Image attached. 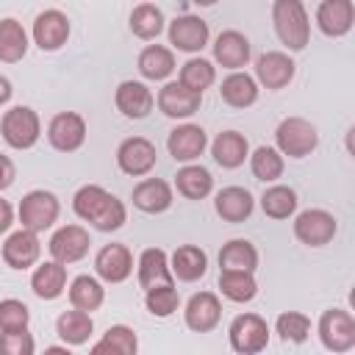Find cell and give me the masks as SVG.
<instances>
[{"label":"cell","instance_id":"obj_20","mask_svg":"<svg viewBox=\"0 0 355 355\" xmlns=\"http://www.w3.org/2000/svg\"><path fill=\"white\" fill-rule=\"evenodd\" d=\"M42 255V244H39V236L28 227L22 230H14L6 244H3V261L11 266V269H28L39 261Z\"/></svg>","mask_w":355,"mask_h":355},{"label":"cell","instance_id":"obj_14","mask_svg":"<svg viewBox=\"0 0 355 355\" xmlns=\"http://www.w3.org/2000/svg\"><path fill=\"white\" fill-rule=\"evenodd\" d=\"M69 39V19L64 11L58 8H47L33 19V42L39 44V50H58L64 47Z\"/></svg>","mask_w":355,"mask_h":355},{"label":"cell","instance_id":"obj_26","mask_svg":"<svg viewBox=\"0 0 355 355\" xmlns=\"http://www.w3.org/2000/svg\"><path fill=\"white\" fill-rule=\"evenodd\" d=\"M214 208H216V214H219L225 222H244V219L252 214L255 200H252V194H250L247 189H241V186H225V189L216 194Z\"/></svg>","mask_w":355,"mask_h":355},{"label":"cell","instance_id":"obj_16","mask_svg":"<svg viewBox=\"0 0 355 355\" xmlns=\"http://www.w3.org/2000/svg\"><path fill=\"white\" fill-rule=\"evenodd\" d=\"M94 272L105 283H122L133 272V255L125 244H105L94 255Z\"/></svg>","mask_w":355,"mask_h":355},{"label":"cell","instance_id":"obj_44","mask_svg":"<svg viewBox=\"0 0 355 355\" xmlns=\"http://www.w3.org/2000/svg\"><path fill=\"white\" fill-rule=\"evenodd\" d=\"M31 311L22 300H0V333H14V330H28Z\"/></svg>","mask_w":355,"mask_h":355},{"label":"cell","instance_id":"obj_11","mask_svg":"<svg viewBox=\"0 0 355 355\" xmlns=\"http://www.w3.org/2000/svg\"><path fill=\"white\" fill-rule=\"evenodd\" d=\"M89 244H92V239H89V230L86 227H80V225H64V227H58L50 236L47 250H50L53 261H58V263L67 266V263L80 261L89 252Z\"/></svg>","mask_w":355,"mask_h":355},{"label":"cell","instance_id":"obj_9","mask_svg":"<svg viewBox=\"0 0 355 355\" xmlns=\"http://www.w3.org/2000/svg\"><path fill=\"white\" fill-rule=\"evenodd\" d=\"M47 141L58 153H75L86 141V119L75 111H61L47 125Z\"/></svg>","mask_w":355,"mask_h":355},{"label":"cell","instance_id":"obj_37","mask_svg":"<svg viewBox=\"0 0 355 355\" xmlns=\"http://www.w3.org/2000/svg\"><path fill=\"white\" fill-rule=\"evenodd\" d=\"M139 349V338L128 324H111L97 344H92V352H111V355H133Z\"/></svg>","mask_w":355,"mask_h":355},{"label":"cell","instance_id":"obj_42","mask_svg":"<svg viewBox=\"0 0 355 355\" xmlns=\"http://www.w3.org/2000/svg\"><path fill=\"white\" fill-rule=\"evenodd\" d=\"M144 305H147V311H150L153 316H158V319L172 316V313L178 311V305H180V297H178L175 283L147 288V291H144Z\"/></svg>","mask_w":355,"mask_h":355},{"label":"cell","instance_id":"obj_31","mask_svg":"<svg viewBox=\"0 0 355 355\" xmlns=\"http://www.w3.org/2000/svg\"><path fill=\"white\" fill-rule=\"evenodd\" d=\"M175 186H178V191H180L186 200H202V197L211 194L214 178H211V172H208L205 166H200V164H186V166L178 169Z\"/></svg>","mask_w":355,"mask_h":355},{"label":"cell","instance_id":"obj_34","mask_svg":"<svg viewBox=\"0 0 355 355\" xmlns=\"http://www.w3.org/2000/svg\"><path fill=\"white\" fill-rule=\"evenodd\" d=\"M219 266L233 272H255L258 269V250L247 239H233L219 250Z\"/></svg>","mask_w":355,"mask_h":355},{"label":"cell","instance_id":"obj_40","mask_svg":"<svg viewBox=\"0 0 355 355\" xmlns=\"http://www.w3.org/2000/svg\"><path fill=\"white\" fill-rule=\"evenodd\" d=\"M250 158V169H252V175L258 178V180H263V183H272V180H277L280 175H283V155L277 153V147H258L252 155H247Z\"/></svg>","mask_w":355,"mask_h":355},{"label":"cell","instance_id":"obj_18","mask_svg":"<svg viewBox=\"0 0 355 355\" xmlns=\"http://www.w3.org/2000/svg\"><path fill=\"white\" fill-rule=\"evenodd\" d=\"M208 147V136L200 125H178L169 139H166V150L175 161H183V164H191L197 161Z\"/></svg>","mask_w":355,"mask_h":355},{"label":"cell","instance_id":"obj_8","mask_svg":"<svg viewBox=\"0 0 355 355\" xmlns=\"http://www.w3.org/2000/svg\"><path fill=\"white\" fill-rule=\"evenodd\" d=\"M338 230V222L330 211H322V208H308L302 211L297 219H294V236L308 244V247H324L333 241Z\"/></svg>","mask_w":355,"mask_h":355},{"label":"cell","instance_id":"obj_5","mask_svg":"<svg viewBox=\"0 0 355 355\" xmlns=\"http://www.w3.org/2000/svg\"><path fill=\"white\" fill-rule=\"evenodd\" d=\"M58 211H61L58 197L44 189H33L19 200V222L33 233L53 227V222L58 219Z\"/></svg>","mask_w":355,"mask_h":355},{"label":"cell","instance_id":"obj_47","mask_svg":"<svg viewBox=\"0 0 355 355\" xmlns=\"http://www.w3.org/2000/svg\"><path fill=\"white\" fill-rule=\"evenodd\" d=\"M14 225V208L8 205V200H0V233H6Z\"/></svg>","mask_w":355,"mask_h":355},{"label":"cell","instance_id":"obj_45","mask_svg":"<svg viewBox=\"0 0 355 355\" xmlns=\"http://www.w3.org/2000/svg\"><path fill=\"white\" fill-rule=\"evenodd\" d=\"M36 344L28 330H14V333H0V352L3 355H33Z\"/></svg>","mask_w":355,"mask_h":355},{"label":"cell","instance_id":"obj_27","mask_svg":"<svg viewBox=\"0 0 355 355\" xmlns=\"http://www.w3.org/2000/svg\"><path fill=\"white\" fill-rule=\"evenodd\" d=\"M169 269H172V277L183 280V283H194L205 275L208 269V255L205 250L194 247V244H183L172 252V261H169Z\"/></svg>","mask_w":355,"mask_h":355},{"label":"cell","instance_id":"obj_33","mask_svg":"<svg viewBox=\"0 0 355 355\" xmlns=\"http://www.w3.org/2000/svg\"><path fill=\"white\" fill-rule=\"evenodd\" d=\"M28 53V33L22 28V22L6 17L0 19V61L6 64H17L22 61Z\"/></svg>","mask_w":355,"mask_h":355},{"label":"cell","instance_id":"obj_1","mask_svg":"<svg viewBox=\"0 0 355 355\" xmlns=\"http://www.w3.org/2000/svg\"><path fill=\"white\" fill-rule=\"evenodd\" d=\"M72 211H75L83 222H89L92 227H97V230H103V233L119 230V227L125 225V219H128L125 202L116 200V197H114L111 191H105L103 186H94V183L80 186V189L75 191V197H72Z\"/></svg>","mask_w":355,"mask_h":355},{"label":"cell","instance_id":"obj_29","mask_svg":"<svg viewBox=\"0 0 355 355\" xmlns=\"http://www.w3.org/2000/svg\"><path fill=\"white\" fill-rule=\"evenodd\" d=\"M219 94H222V100H225L230 108H250V105L258 100V80H255L252 75H247V72L233 69V72L222 80Z\"/></svg>","mask_w":355,"mask_h":355},{"label":"cell","instance_id":"obj_19","mask_svg":"<svg viewBox=\"0 0 355 355\" xmlns=\"http://www.w3.org/2000/svg\"><path fill=\"white\" fill-rule=\"evenodd\" d=\"M114 103H116V108H119L122 116H128V119H144L153 111L155 97H153V92L141 80H122L116 86Z\"/></svg>","mask_w":355,"mask_h":355},{"label":"cell","instance_id":"obj_25","mask_svg":"<svg viewBox=\"0 0 355 355\" xmlns=\"http://www.w3.org/2000/svg\"><path fill=\"white\" fill-rule=\"evenodd\" d=\"M172 283V269H169V258L161 247H147L139 255V286L155 288V286H166Z\"/></svg>","mask_w":355,"mask_h":355},{"label":"cell","instance_id":"obj_24","mask_svg":"<svg viewBox=\"0 0 355 355\" xmlns=\"http://www.w3.org/2000/svg\"><path fill=\"white\" fill-rule=\"evenodd\" d=\"M211 155H214V161H216L219 166L236 169V166H241V164L247 161L250 144H247L244 133H239V130H222V133L214 139V144H211Z\"/></svg>","mask_w":355,"mask_h":355},{"label":"cell","instance_id":"obj_22","mask_svg":"<svg viewBox=\"0 0 355 355\" xmlns=\"http://www.w3.org/2000/svg\"><path fill=\"white\" fill-rule=\"evenodd\" d=\"M214 58L225 69H241L250 61V39L239 31H222L214 42Z\"/></svg>","mask_w":355,"mask_h":355},{"label":"cell","instance_id":"obj_23","mask_svg":"<svg viewBox=\"0 0 355 355\" xmlns=\"http://www.w3.org/2000/svg\"><path fill=\"white\" fill-rule=\"evenodd\" d=\"M133 205L144 214H164L172 205V186L161 178H144L130 194Z\"/></svg>","mask_w":355,"mask_h":355},{"label":"cell","instance_id":"obj_17","mask_svg":"<svg viewBox=\"0 0 355 355\" xmlns=\"http://www.w3.org/2000/svg\"><path fill=\"white\" fill-rule=\"evenodd\" d=\"M355 19V6L352 0H322L316 8V25L324 36L330 39H341L349 33Z\"/></svg>","mask_w":355,"mask_h":355},{"label":"cell","instance_id":"obj_35","mask_svg":"<svg viewBox=\"0 0 355 355\" xmlns=\"http://www.w3.org/2000/svg\"><path fill=\"white\" fill-rule=\"evenodd\" d=\"M105 300V288L97 277L92 275H78L72 283H69V302L72 308H80V311H97Z\"/></svg>","mask_w":355,"mask_h":355},{"label":"cell","instance_id":"obj_46","mask_svg":"<svg viewBox=\"0 0 355 355\" xmlns=\"http://www.w3.org/2000/svg\"><path fill=\"white\" fill-rule=\"evenodd\" d=\"M17 178V169H14V161L8 155L0 153V191H6Z\"/></svg>","mask_w":355,"mask_h":355},{"label":"cell","instance_id":"obj_12","mask_svg":"<svg viewBox=\"0 0 355 355\" xmlns=\"http://www.w3.org/2000/svg\"><path fill=\"white\" fill-rule=\"evenodd\" d=\"M200 103H202V94L189 89V86H183L180 80H169L158 92V108L169 119H186V116L197 114Z\"/></svg>","mask_w":355,"mask_h":355},{"label":"cell","instance_id":"obj_43","mask_svg":"<svg viewBox=\"0 0 355 355\" xmlns=\"http://www.w3.org/2000/svg\"><path fill=\"white\" fill-rule=\"evenodd\" d=\"M275 330L283 341H294V344H302L308 336H311V319L300 311H286L277 316L275 322Z\"/></svg>","mask_w":355,"mask_h":355},{"label":"cell","instance_id":"obj_10","mask_svg":"<svg viewBox=\"0 0 355 355\" xmlns=\"http://www.w3.org/2000/svg\"><path fill=\"white\" fill-rule=\"evenodd\" d=\"M158 161V153H155V144L144 136H130L125 139L119 147H116V164L125 175L130 178H141L147 175Z\"/></svg>","mask_w":355,"mask_h":355},{"label":"cell","instance_id":"obj_7","mask_svg":"<svg viewBox=\"0 0 355 355\" xmlns=\"http://www.w3.org/2000/svg\"><path fill=\"white\" fill-rule=\"evenodd\" d=\"M227 338H230V347L236 352L255 355V352L266 349V344H269L266 319H261L258 313H239L227 327Z\"/></svg>","mask_w":355,"mask_h":355},{"label":"cell","instance_id":"obj_15","mask_svg":"<svg viewBox=\"0 0 355 355\" xmlns=\"http://www.w3.org/2000/svg\"><path fill=\"white\" fill-rule=\"evenodd\" d=\"M208 22L194 14H183L169 22V44H175L183 53H200L208 44Z\"/></svg>","mask_w":355,"mask_h":355},{"label":"cell","instance_id":"obj_6","mask_svg":"<svg viewBox=\"0 0 355 355\" xmlns=\"http://www.w3.org/2000/svg\"><path fill=\"white\" fill-rule=\"evenodd\" d=\"M319 341L330 352H349L355 347V319L349 311L330 308L319 316Z\"/></svg>","mask_w":355,"mask_h":355},{"label":"cell","instance_id":"obj_39","mask_svg":"<svg viewBox=\"0 0 355 355\" xmlns=\"http://www.w3.org/2000/svg\"><path fill=\"white\" fill-rule=\"evenodd\" d=\"M261 208L272 219H288L297 211V194L288 186H269L261 197Z\"/></svg>","mask_w":355,"mask_h":355},{"label":"cell","instance_id":"obj_49","mask_svg":"<svg viewBox=\"0 0 355 355\" xmlns=\"http://www.w3.org/2000/svg\"><path fill=\"white\" fill-rule=\"evenodd\" d=\"M194 6H214V3H219V0H191Z\"/></svg>","mask_w":355,"mask_h":355},{"label":"cell","instance_id":"obj_2","mask_svg":"<svg viewBox=\"0 0 355 355\" xmlns=\"http://www.w3.org/2000/svg\"><path fill=\"white\" fill-rule=\"evenodd\" d=\"M272 22H275L277 39L288 50H294V53L305 50L308 39H311V22H308V11H305L302 0H275Z\"/></svg>","mask_w":355,"mask_h":355},{"label":"cell","instance_id":"obj_36","mask_svg":"<svg viewBox=\"0 0 355 355\" xmlns=\"http://www.w3.org/2000/svg\"><path fill=\"white\" fill-rule=\"evenodd\" d=\"M164 11L155 6V3H139L133 11H130V31L133 36L150 42V39H158V33L164 31Z\"/></svg>","mask_w":355,"mask_h":355},{"label":"cell","instance_id":"obj_32","mask_svg":"<svg viewBox=\"0 0 355 355\" xmlns=\"http://www.w3.org/2000/svg\"><path fill=\"white\" fill-rule=\"evenodd\" d=\"M139 72L141 78L147 80H164L175 72V55L169 47H161V44H147L141 53H139Z\"/></svg>","mask_w":355,"mask_h":355},{"label":"cell","instance_id":"obj_13","mask_svg":"<svg viewBox=\"0 0 355 355\" xmlns=\"http://www.w3.org/2000/svg\"><path fill=\"white\" fill-rule=\"evenodd\" d=\"M186 327L194 333H211L222 319V302L214 291H197L183 311Z\"/></svg>","mask_w":355,"mask_h":355},{"label":"cell","instance_id":"obj_38","mask_svg":"<svg viewBox=\"0 0 355 355\" xmlns=\"http://www.w3.org/2000/svg\"><path fill=\"white\" fill-rule=\"evenodd\" d=\"M219 288L230 302H250L258 294V283L252 277V272H233V269H222L219 275Z\"/></svg>","mask_w":355,"mask_h":355},{"label":"cell","instance_id":"obj_3","mask_svg":"<svg viewBox=\"0 0 355 355\" xmlns=\"http://www.w3.org/2000/svg\"><path fill=\"white\" fill-rule=\"evenodd\" d=\"M0 133L6 139L8 147L14 150H31L39 136H42V122H39V114L28 105H14L3 114L0 119Z\"/></svg>","mask_w":355,"mask_h":355},{"label":"cell","instance_id":"obj_28","mask_svg":"<svg viewBox=\"0 0 355 355\" xmlns=\"http://www.w3.org/2000/svg\"><path fill=\"white\" fill-rule=\"evenodd\" d=\"M55 333L61 336V341L67 347H80L92 338L94 333V322H92V313L89 311H80V308H72V311H64L58 319H55Z\"/></svg>","mask_w":355,"mask_h":355},{"label":"cell","instance_id":"obj_41","mask_svg":"<svg viewBox=\"0 0 355 355\" xmlns=\"http://www.w3.org/2000/svg\"><path fill=\"white\" fill-rule=\"evenodd\" d=\"M183 86H189V89H194V92H205L214 80H216V69H214V64L211 61H205V58H189L183 67H180V78H178Z\"/></svg>","mask_w":355,"mask_h":355},{"label":"cell","instance_id":"obj_21","mask_svg":"<svg viewBox=\"0 0 355 355\" xmlns=\"http://www.w3.org/2000/svg\"><path fill=\"white\" fill-rule=\"evenodd\" d=\"M255 78H258V83L263 89H283L294 78V61L286 53H280V50H269V53L258 55Z\"/></svg>","mask_w":355,"mask_h":355},{"label":"cell","instance_id":"obj_30","mask_svg":"<svg viewBox=\"0 0 355 355\" xmlns=\"http://www.w3.org/2000/svg\"><path fill=\"white\" fill-rule=\"evenodd\" d=\"M31 288L39 300H55L67 288V266L58 261H44L31 275Z\"/></svg>","mask_w":355,"mask_h":355},{"label":"cell","instance_id":"obj_48","mask_svg":"<svg viewBox=\"0 0 355 355\" xmlns=\"http://www.w3.org/2000/svg\"><path fill=\"white\" fill-rule=\"evenodd\" d=\"M11 94H14V89H11V80L0 75V105H6V103L11 100Z\"/></svg>","mask_w":355,"mask_h":355},{"label":"cell","instance_id":"obj_4","mask_svg":"<svg viewBox=\"0 0 355 355\" xmlns=\"http://www.w3.org/2000/svg\"><path fill=\"white\" fill-rule=\"evenodd\" d=\"M275 144H277V153L280 155H288V158H305L316 150L319 144V133L316 128L302 119V116H286L277 130H275Z\"/></svg>","mask_w":355,"mask_h":355}]
</instances>
